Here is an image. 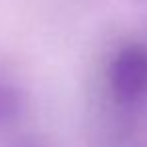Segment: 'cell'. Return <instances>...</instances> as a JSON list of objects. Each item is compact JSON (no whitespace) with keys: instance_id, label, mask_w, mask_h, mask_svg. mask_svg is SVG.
I'll list each match as a JSON object with an SVG mask.
<instances>
[{"instance_id":"cell-2","label":"cell","mask_w":147,"mask_h":147,"mask_svg":"<svg viewBox=\"0 0 147 147\" xmlns=\"http://www.w3.org/2000/svg\"><path fill=\"white\" fill-rule=\"evenodd\" d=\"M18 109H20V103L16 93L4 85H0V121L14 119L18 115Z\"/></svg>"},{"instance_id":"cell-1","label":"cell","mask_w":147,"mask_h":147,"mask_svg":"<svg viewBox=\"0 0 147 147\" xmlns=\"http://www.w3.org/2000/svg\"><path fill=\"white\" fill-rule=\"evenodd\" d=\"M109 85L121 101H137L147 93V49L129 45L121 49L109 67Z\"/></svg>"}]
</instances>
